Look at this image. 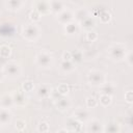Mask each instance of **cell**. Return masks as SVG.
<instances>
[{
	"instance_id": "83f0119b",
	"label": "cell",
	"mask_w": 133,
	"mask_h": 133,
	"mask_svg": "<svg viewBox=\"0 0 133 133\" xmlns=\"http://www.w3.org/2000/svg\"><path fill=\"white\" fill-rule=\"evenodd\" d=\"M99 17H100V20L102 23H108L111 19V15L107 11V10H103L99 14Z\"/></svg>"
},
{
	"instance_id": "5bb4252c",
	"label": "cell",
	"mask_w": 133,
	"mask_h": 133,
	"mask_svg": "<svg viewBox=\"0 0 133 133\" xmlns=\"http://www.w3.org/2000/svg\"><path fill=\"white\" fill-rule=\"evenodd\" d=\"M12 106H15L12 95L11 94H4V95H2L1 98H0V107L9 109Z\"/></svg>"
},
{
	"instance_id": "e575fe53",
	"label": "cell",
	"mask_w": 133,
	"mask_h": 133,
	"mask_svg": "<svg viewBox=\"0 0 133 133\" xmlns=\"http://www.w3.org/2000/svg\"><path fill=\"white\" fill-rule=\"evenodd\" d=\"M97 38H98V34L95 31H92V30L87 31V33H86V39L88 42H95Z\"/></svg>"
},
{
	"instance_id": "ac0fdd59",
	"label": "cell",
	"mask_w": 133,
	"mask_h": 133,
	"mask_svg": "<svg viewBox=\"0 0 133 133\" xmlns=\"http://www.w3.org/2000/svg\"><path fill=\"white\" fill-rule=\"evenodd\" d=\"M79 25H80V28L84 29L85 31H89V30H92L94 29V27L96 26V22H95V20L91 17L88 16L87 18H85L84 20H82L79 23Z\"/></svg>"
},
{
	"instance_id": "4dcf8cb0",
	"label": "cell",
	"mask_w": 133,
	"mask_h": 133,
	"mask_svg": "<svg viewBox=\"0 0 133 133\" xmlns=\"http://www.w3.org/2000/svg\"><path fill=\"white\" fill-rule=\"evenodd\" d=\"M22 88H23V91H24V92L32 91L33 88H34L33 82H31V81H26V82H24L23 85H22Z\"/></svg>"
},
{
	"instance_id": "484cf974",
	"label": "cell",
	"mask_w": 133,
	"mask_h": 133,
	"mask_svg": "<svg viewBox=\"0 0 133 133\" xmlns=\"http://www.w3.org/2000/svg\"><path fill=\"white\" fill-rule=\"evenodd\" d=\"M100 104L103 106V107H107L111 104L112 102V96H109V95H105V94H101L100 96Z\"/></svg>"
},
{
	"instance_id": "ffe728a7",
	"label": "cell",
	"mask_w": 133,
	"mask_h": 133,
	"mask_svg": "<svg viewBox=\"0 0 133 133\" xmlns=\"http://www.w3.org/2000/svg\"><path fill=\"white\" fill-rule=\"evenodd\" d=\"M66 125H68V130L70 132H77V131H80L81 130V126H82V123H80L79 121L75 119L74 117H71L66 121Z\"/></svg>"
},
{
	"instance_id": "8fae6325",
	"label": "cell",
	"mask_w": 133,
	"mask_h": 133,
	"mask_svg": "<svg viewBox=\"0 0 133 133\" xmlns=\"http://www.w3.org/2000/svg\"><path fill=\"white\" fill-rule=\"evenodd\" d=\"M11 95H12L15 106L24 107L27 104V98H26L24 91H14Z\"/></svg>"
},
{
	"instance_id": "d590c367",
	"label": "cell",
	"mask_w": 133,
	"mask_h": 133,
	"mask_svg": "<svg viewBox=\"0 0 133 133\" xmlns=\"http://www.w3.org/2000/svg\"><path fill=\"white\" fill-rule=\"evenodd\" d=\"M125 61L128 63L129 66H132V65H133V54H132L131 51L127 52V54H126V56H125Z\"/></svg>"
},
{
	"instance_id": "44dd1931",
	"label": "cell",
	"mask_w": 133,
	"mask_h": 133,
	"mask_svg": "<svg viewBox=\"0 0 133 133\" xmlns=\"http://www.w3.org/2000/svg\"><path fill=\"white\" fill-rule=\"evenodd\" d=\"M23 6V0H7V7L10 10H19Z\"/></svg>"
},
{
	"instance_id": "4316f807",
	"label": "cell",
	"mask_w": 133,
	"mask_h": 133,
	"mask_svg": "<svg viewBox=\"0 0 133 133\" xmlns=\"http://www.w3.org/2000/svg\"><path fill=\"white\" fill-rule=\"evenodd\" d=\"M10 53H11V50L8 46L6 45H2L0 47V56L2 58H8L10 56Z\"/></svg>"
},
{
	"instance_id": "9a60e30c",
	"label": "cell",
	"mask_w": 133,
	"mask_h": 133,
	"mask_svg": "<svg viewBox=\"0 0 133 133\" xmlns=\"http://www.w3.org/2000/svg\"><path fill=\"white\" fill-rule=\"evenodd\" d=\"M49 4H50V11L56 16L64 9V5L61 0H50Z\"/></svg>"
},
{
	"instance_id": "277c9868",
	"label": "cell",
	"mask_w": 133,
	"mask_h": 133,
	"mask_svg": "<svg viewBox=\"0 0 133 133\" xmlns=\"http://www.w3.org/2000/svg\"><path fill=\"white\" fill-rule=\"evenodd\" d=\"M2 70H3L4 76L8 77L9 79L19 78L22 73V69H21L20 64L17 62H8L4 65V68Z\"/></svg>"
},
{
	"instance_id": "ba28073f",
	"label": "cell",
	"mask_w": 133,
	"mask_h": 133,
	"mask_svg": "<svg viewBox=\"0 0 133 133\" xmlns=\"http://www.w3.org/2000/svg\"><path fill=\"white\" fill-rule=\"evenodd\" d=\"M86 131L92 133L104 132V125L98 119H89L86 125Z\"/></svg>"
},
{
	"instance_id": "f546056e",
	"label": "cell",
	"mask_w": 133,
	"mask_h": 133,
	"mask_svg": "<svg viewBox=\"0 0 133 133\" xmlns=\"http://www.w3.org/2000/svg\"><path fill=\"white\" fill-rule=\"evenodd\" d=\"M57 91L61 95V96H66V94L69 92V86L65 83H61L57 86Z\"/></svg>"
},
{
	"instance_id": "1f68e13d",
	"label": "cell",
	"mask_w": 133,
	"mask_h": 133,
	"mask_svg": "<svg viewBox=\"0 0 133 133\" xmlns=\"http://www.w3.org/2000/svg\"><path fill=\"white\" fill-rule=\"evenodd\" d=\"M37 132H42V133H44V132H48L49 131V125H48V123H46V122H39L38 123V125H37Z\"/></svg>"
},
{
	"instance_id": "7c38bea8",
	"label": "cell",
	"mask_w": 133,
	"mask_h": 133,
	"mask_svg": "<svg viewBox=\"0 0 133 133\" xmlns=\"http://www.w3.org/2000/svg\"><path fill=\"white\" fill-rule=\"evenodd\" d=\"M12 119V114L9 109L0 108V126H7Z\"/></svg>"
},
{
	"instance_id": "30bf717a",
	"label": "cell",
	"mask_w": 133,
	"mask_h": 133,
	"mask_svg": "<svg viewBox=\"0 0 133 133\" xmlns=\"http://www.w3.org/2000/svg\"><path fill=\"white\" fill-rule=\"evenodd\" d=\"M73 117L83 124V123H87V122L90 119V113H89L86 109L78 108V109H76V110L74 111Z\"/></svg>"
},
{
	"instance_id": "cb8c5ba5",
	"label": "cell",
	"mask_w": 133,
	"mask_h": 133,
	"mask_svg": "<svg viewBox=\"0 0 133 133\" xmlns=\"http://www.w3.org/2000/svg\"><path fill=\"white\" fill-rule=\"evenodd\" d=\"M121 128L119 125H117L116 123H110L108 125H104V132H109V133H116L119 132Z\"/></svg>"
},
{
	"instance_id": "8992f818",
	"label": "cell",
	"mask_w": 133,
	"mask_h": 133,
	"mask_svg": "<svg viewBox=\"0 0 133 133\" xmlns=\"http://www.w3.org/2000/svg\"><path fill=\"white\" fill-rule=\"evenodd\" d=\"M33 8L34 10H36L37 12L42 15H49L50 11V4L49 1L47 0H35L33 2Z\"/></svg>"
},
{
	"instance_id": "836d02e7",
	"label": "cell",
	"mask_w": 133,
	"mask_h": 133,
	"mask_svg": "<svg viewBox=\"0 0 133 133\" xmlns=\"http://www.w3.org/2000/svg\"><path fill=\"white\" fill-rule=\"evenodd\" d=\"M25 128H26V122L24 119H22V118L17 119V122H16V129L18 131H23Z\"/></svg>"
},
{
	"instance_id": "f35d334b",
	"label": "cell",
	"mask_w": 133,
	"mask_h": 133,
	"mask_svg": "<svg viewBox=\"0 0 133 133\" xmlns=\"http://www.w3.org/2000/svg\"><path fill=\"white\" fill-rule=\"evenodd\" d=\"M4 73H3V70H0V82H2V80L4 79Z\"/></svg>"
},
{
	"instance_id": "d4e9b609",
	"label": "cell",
	"mask_w": 133,
	"mask_h": 133,
	"mask_svg": "<svg viewBox=\"0 0 133 133\" xmlns=\"http://www.w3.org/2000/svg\"><path fill=\"white\" fill-rule=\"evenodd\" d=\"M14 29L11 27V25L9 24H2L0 25V35L2 36H7V35H10L12 33Z\"/></svg>"
},
{
	"instance_id": "74e56055",
	"label": "cell",
	"mask_w": 133,
	"mask_h": 133,
	"mask_svg": "<svg viewBox=\"0 0 133 133\" xmlns=\"http://www.w3.org/2000/svg\"><path fill=\"white\" fill-rule=\"evenodd\" d=\"M71 59H72L71 51H64L62 54V60H71Z\"/></svg>"
},
{
	"instance_id": "d6986e66",
	"label": "cell",
	"mask_w": 133,
	"mask_h": 133,
	"mask_svg": "<svg viewBox=\"0 0 133 133\" xmlns=\"http://www.w3.org/2000/svg\"><path fill=\"white\" fill-rule=\"evenodd\" d=\"M100 87H101V94H105L109 96H113L116 89V85L112 82H105Z\"/></svg>"
},
{
	"instance_id": "2e32d148",
	"label": "cell",
	"mask_w": 133,
	"mask_h": 133,
	"mask_svg": "<svg viewBox=\"0 0 133 133\" xmlns=\"http://www.w3.org/2000/svg\"><path fill=\"white\" fill-rule=\"evenodd\" d=\"M51 90L52 88L47 85V84H42L37 87L36 89V96L39 98V99H47L48 97H50L51 95Z\"/></svg>"
},
{
	"instance_id": "7a4b0ae2",
	"label": "cell",
	"mask_w": 133,
	"mask_h": 133,
	"mask_svg": "<svg viewBox=\"0 0 133 133\" xmlns=\"http://www.w3.org/2000/svg\"><path fill=\"white\" fill-rule=\"evenodd\" d=\"M39 28L36 24L32 23V24H27L23 27L22 30V34L24 36L25 39H27L28 42H35L37 41V38L39 37Z\"/></svg>"
},
{
	"instance_id": "4fadbf2b",
	"label": "cell",
	"mask_w": 133,
	"mask_h": 133,
	"mask_svg": "<svg viewBox=\"0 0 133 133\" xmlns=\"http://www.w3.org/2000/svg\"><path fill=\"white\" fill-rule=\"evenodd\" d=\"M79 30H80V25L76 21H72L64 25V32L68 35H71V36L76 35L79 33Z\"/></svg>"
},
{
	"instance_id": "6da1fadb",
	"label": "cell",
	"mask_w": 133,
	"mask_h": 133,
	"mask_svg": "<svg viewBox=\"0 0 133 133\" xmlns=\"http://www.w3.org/2000/svg\"><path fill=\"white\" fill-rule=\"evenodd\" d=\"M127 52V47L124 44H114L108 49V56L113 61H121L125 59Z\"/></svg>"
},
{
	"instance_id": "5b68a950",
	"label": "cell",
	"mask_w": 133,
	"mask_h": 133,
	"mask_svg": "<svg viewBox=\"0 0 133 133\" xmlns=\"http://www.w3.org/2000/svg\"><path fill=\"white\" fill-rule=\"evenodd\" d=\"M35 62L43 69H48L53 63V57L47 52H38L35 56Z\"/></svg>"
},
{
	"instance_id": "7402d4cb",
	"label": "cell",
	"mask_w": 133,
	"mask_h": 133,
	"mask_svg": "<svg viewBox=\"0 0 133 133\" xmlns=\"http://www.w3.org/2000/svg\"><path fill=\"white\" fill-rule=\"evenodd\" d=\"M87 17H88V11L84 8L78 9L76 11V14H74V20H76V22H78V23H80L82 20H84Z\"/></svg>"
},
{
	"instance_id": "9c48e42d",
	"label": "cell",
	"mask_w": 133,
	"mask_h": 133,
	"mask_svg": "<svg viewBox=\"0 0 133 133\" xmlns=\"http://www.w3.org/2000/svg\"><path fill=\"white\" fill-rule=\"evenodd\" d=\"M55 103V107L59 110V111H66L71 108L72 106V102L70 99H68L65 96H61L60 98H58L57 100L54 101Z\"/></svg>"
},
{
	"instance_id": "3957f363",
	"label": "cell",
	"mask_w": 133,
	"mask_h": 133,
	"mask_svg": "<svg viewBox=\"0 0 133 133\" xmlns=\"http://www.w3.org/2000/svg\"><path fill=\"white\" fill-rule=\"evenodd\" d=\"M87 80L88 83L91 86L95 87H100L101 85H103L106 82V75L105 73H103L102 71H98V70H92L88 73L87 75Z\"/></svg>"
},
{
	"instance_id": "f1b7e54d",
	"label": "cell",
	"mask_w": 133,
	"mask_h": 133,
	"mask_svg": "<svg viewBox=\"0 0 133 133\" xmlns=\"http://www.w3.org/2000/svg\"><path fill=\"white\" fill-rule=\"evenodd\" d=\"M41 14L39 12H37L36 10H34V9H32L31 11H30V14H29V19L33 22V23H35V22H38L39 20H41Z\"/></svg>"
},
{
	"instance_id": "8d00e7d4",
	"label": "cell",
	"mask_w": 133,
	"mask_h": 133,
	"mask_svg": "<svg viewBox=\"0 0 133 133\" xmlns=\"http://www.w3.org/2000/svg\"><path fill=\"white\" fill-rule=\"evenodd\" d=\"M125 100L130 104L132 103V101H133V92H132V90H129V91H127L125 94Z\"/></svg>"
},
{
	"instance_id": "603a6c76",
	"label": "cell",
	"mask_w": 133,
	"mask_h": 133,
	"mask_svg": "<svg viewBox=\"0 0 133 133\" xmlns=\"http://www.w3.org/2000/svg\"><path fill=\"white\" fill-rule=\"evenodd\" d=\"M71 55H72V59L71 60L74 63H79V62H81L83 60V53L78 49L71 51Z\"/></svg>"
},
{
	"instance_id": "d6a6232c",
	"label": "cell",
	"mask_w": 133,
	"mask_h": 133,
	"mask_svg": "<svg viewBox=\"0 0 133 133\" xmlns=\"http://www.w3.org/2000/svg\"><path fill=\"white\" fill-rule=\"evenodd\" d=\"M97 105H98V101H97L96 98H94V97H88V98L86 99V106H87L88 108H94V107H96Z\"/></svg>"
},
{
	"instance_id": "e0dca14e",
	"label": "cell",
	"mask_w": 133,
	"mask_h": 133,
	"mask_svg": "<svg viewBox=\"0 0 133 133\" xmlns=\"http://www.w3.org/2000/svg\"><path fill=\"white\" fill-rule=\"evenodd\" d=\"M76 69V63H74L72 60H61L60 62V70L61 72L69 74L74 72Z\"/></svg>"
},
{
	"instance_id": "52a82bcc",
	"label": "cell",
	"mask_w": 133,
	"mask_h": 133,
	"mask_svg": "<svg viewBox=\"0 0 133 133\" xmlns=\"http://www.w3.org/2000/svg\"><path fill=\"white\" fill-rule=\"evenodd\" d=\"M57 21L62 25H65L68 23H70V22L74 21V12L72 10L68 9V8L66 9L64 8L61 12H59L57 15Z\"/></svg>"
}]
</instances>
